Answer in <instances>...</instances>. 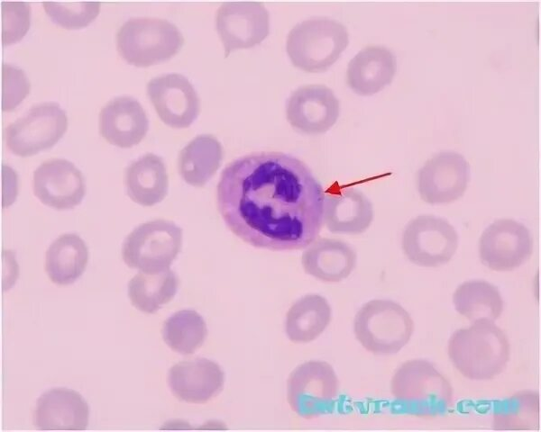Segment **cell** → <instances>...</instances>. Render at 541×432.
Wrapping results in <instances>:
<instances>
[{
	"label": "cell",
	"instance_id": "cell-1",
	"mask_svg": "<svg viewBox=\"0 0 541 432\" xmlns=\"http://www.w3.org/2000/svg\"><path fill=\"white\" fill-rule=\"evenodd\" d=\"M325 194L299 158L278 151L229 163L216 187L218 212L237 238L258 248L299 250L316 239Z\"/></svg>",
	"mask_w": 541,
	"mask_h": 432
},
{
	"label": "cell",
	"instance_id": "cell-2",
	"mask_svg": "<svg viewBox=\"0 0 541 432\" xmlns=\"http://www.w3.org/2000/svg\"><path fill=\"white\" fill-rule=\"evenodd\" d=\"M447 353L454 367L463 377L487 381L506 369L510 344L495 321L481 320L455 330L449 339Z\"/></svg>",
	"mask_w": 541,
	"mask_h": 432
},
{
	"label": "cell",
	"instance_id": "cell-3",
	"mask_svg": "<svg viewBox=\"0 0 541 432\" xmlns=\"http://www.w3.org/2000/svg\"><path fill=\"white\" fill-rule=\"evenodd\" d=\"M390 393L401 412L418 418L444 415L454 404L449 379L425 359L402 363L390 380Z\"/></svg>",
	"mask_w": 541,
	"mask_h": 432
},
{
	"label": "cell",
	"instance_id": "cell-4",
	"mask_svg": "<svg viewBox=\"0 0 541 432\" xmlns=\"http://www.w3.org/2000/svg\"><path fill=\"white\" fill-rule=\"evenodd\" d=\"M349 43L347 28L328 17H312L289 32L286 50L292 65L307 73H319L334 65Z\"/></svg>",
	"mask_w": 541,
	"mask_h": 432
},
{
	"label": "cell",
	"instance_id": "cell-5",
	"mask_svg": "<svg viewBox=\"0 0 541 432\" xmlns=\"http://www.w3.org/2000/svg\"><path fill=\"white\" fill-rule=\"evenodd\" d=\"M415 328L408 310L391 300L374 299L363 304L353 320L356 339L368 352L390 356L410 340Z\"/></svg>",
	"mask_w": 541,
	"mask_h": 432
},
{
	"label": "cell",
	"instance_id": "cell-6",
	"mask_svg": "<svg viewBox=\"0 0 541 432\" xmlns=\"http://www.w3.org/2000/svg\"><path fill=\"white\" fill-rule=\"evenodd\" d=\"M184 44L178 27L161 18H132L116 33L120 56L130 65L150 67L170 59Z\"/></svg>",
	"mask_w": 541,
	"mask_h": 432
},
{
	"label": "cell",
	"instance_id": "cell-7",
	"mask_svg": "<svg viewBox=\"0 0 541 432\" xmlns=\"http://www.w3.org/2000/svg\"><path fill=\"white\" fill-rule=\"evenodd\" d=\"M181 246L182 230L171 220L158 219L139 225L126 237L122 257L130 268L156 273L170 268Z\"/></svg>",
	"mask_w": 541,
	"mask_h": 432
},
{
	"label": "cell",
	"instance_id": "cell-8",
	"mask_svg": "<svg viewBox=\"0 0 541 432\" xmlns=\"http://www.w3.org/2000/svg\"><path fill=\"white\" fill-rule=\"evenodd\" d=\"M339 381L326 361H308L297 366L287 380V400L298 416L311 418L334 410Z\"/></svg>",
	"mask_w": 541,
	"mask_h": 432
},
{
	"label": "cell",
	"instance_id": "cell-9",
	"mask_svg": "<svg viewBox=\"0 0 541 432\" xmlns=\"http://www.w3.org/2000/svg\"><path fill=\"white\" fill-rule=\"evenodd\" d=\"M455 229L445 219L432 214L419 215L406 225L401 238L404 255L422 267L447 264L458 248Z\"/></svg>",
	"mask_w": 541,
	"mask_h": 432
},
{
	"label": "cell",
	"instance_id": "cell-10",
	"mask_svg": "<svg viewBox=\"0 0 541 432\" xmlns=\"http://www.w3.org/2000/svg\"><path fill=\"white\" fill-rule=\"evenodd\" d=\"M68 128L65 112L56 103H42L9 124L5 130L7 148L26 158L53 147Z\"/></svg>",
	"mask_w": 541,
	"mask_h": 432
},
{
	"label": "cell",
	"instance_id": "cell-11",
	"mask_svg": "<svg viewBox=\"0 0 541 432\" xmlns=\"http://www.w3.org/2000/svg\"><path fill=\"white\" fill-rule=\"evenodd\" d=\"M533 253L530 230L513 219H500L481 235L479 256L481 263L496 272L518 268Z\"/></svg>",
	"mask_w": 541,
	"mask_h": 432
},
{
	"label": "cell",
	"instance_id": "cell-12",
	"mask_svg": "<svg viewBox=\"0 0 541 432\" xmlns=\"http://www.w3.org/2000/svg\"><path fill=\"white\" fill-rule=\"evenodd\" d=\"M470 181V165L454 151H441L417 171L416 184L420 198L429 204H447L460 199Z\"/></svg>",
	"mask_w": 541,
	"mask_h": 432
},
{
	"label": "cell",
	"instance_id": "cell-13",
	"mask_svg": "<svg viewBox=\"0 0 541 432\" xmlns=\"http://www.w3.org/2000/svg\"><path fill=\"white\" fill-rule=\"evenodd\" d=\"M215 28L225 58L239 49L259 45L270 32V14L260 2H225L215 13Z\"/></svg>",
	"mask_w": 541,
	"mask_h": 432
},
{
	"label": "cell",
	"instance_id": "cell-14",
	"mask_svg": "<svg viewBox=\"0 0 541 432\" xmlns=\"http://www.w3.org/2000/svg\"><path fill=\"white\" fill-rule=\"evenodd\" d=\"M149 98L160 119L174 129L189 127L200 112L198 95L188 79L172 73L152 78L147 85Z\"/></svg>",
	"mask_w": 541,
	"mask_h": 432
},
{
	"label": "cell",
	"instance_id": "cell-15",
	"mask_svg": "<svg viewBox=\"0 0 541 432\" xmlns=\"http://www.w3.org/2000/svg\"><path fill=\"white\" fill-rule=\"evenodd\" d=\"M340 104L331 88L311 84L296 89L289 97L286 117L295 130L306 134H322L336 122Z\"/></svg>",
	"mask_w": 541,
	"mask_h": 432
},
{
	"label": "cell",
	"instance_id": "cell-16",
	"mask_svg": "<svg viewBox=\"0 0 541 432\" xmlns=\"http://www.w3.org/2000/svg\"><path fill=\"white\" fill-rule=\"evenodd\" d=\"M32 190L41 203L63 211L81 202L86 184L82 173L73 163L63 158H51L33 172Z\"/></svg>",
	"mask_w": 541,
	"mask_h": 432
},
{
	"label": "cell",
	"instance_id": "cell-17",
	"mask_svg": "<svg viewBox=\"0 0 541 432\" xmlns=\"http://www.w3.org/2000/svg\"><path fill=\"white\" fill-rule=\"evenodd\" d=\"M168 382L179 400L204 404L222 392L225 374L215 362L195 357L175 364L169 372Z\"/></svg>",
	"mask_w": 541,
	"mask_h": 432
},
{
	"label": "cell",
	"instance_id": "cell-18",
	"mask_svg": "<svg viewBox=\"0 0 541 432\" xmlns=\"http://www.w3.org/2000/svg\"><path fill=\"white\" fill-rule=\"evenodd\" d=\"M98 128L108 143L126 148L142 140L148 131L149 122L136 99L120 96L109 101L101 109Z\"/></svg>",
	"mask_w": 541,
	"mask_h": 432
},
{
	"label": "cell",
	"instance_id": "cell-19",
	"mask_svg": "<svg viewBox=\"0 0 541 432\" xmlns=\"http://www.w3.org/2000/svg\"><path fill=\"white\" fill-rule=\"evenodd\" d=\"M89 408L76 391L53 388L37 400L33 420L41 430H83L88 424Z\"/></svg>",
	"mask_w": 541,
	"mask_h": 432
},
{
	"label": "cell",
	"instance_id": "cell-20",
	"mask_svg": "<svg viewBox=\"0 0 541 432\" xmlns=\"http://www.w3.org/2000/svg\"><path fill=\"white\" fill-rule=\"evenodd\" d=\"M372 220V204L362 191L346 187L325 195L323 222L331 232L360 234Z\"/></svg>",
	"mask_w": 541,
	"mask_h": 432
},
{
	"label": "cell",
	"instance_id": "cell-21",
	"mask_svg": "<svg viewBox=\"0 0 541 432\" xmlns=\"http://www.w3.org/2000/svg\"><path fill=\"white\" fill-rule=\"evenodd\" d=\"M396 70V58L388 48L367 46L348 63L346 83L355 94L371 95L392 82Z\"/></svg>",
	"mask_w": 541,
	"mask_h": 432
},
{
	"label": "cell",
	"instance_id": "cell-22",
	"mask_svg": "<svg viewBox=\"0 0 541 432\" xmlns=\"http://www.w3.org/2000/svg\"><path fill=\"white\" fill-rule=\"evenodd\" d=\"M356 262V252L348 243L330 238L314 240L301 257L305 272L326 283H338L347 278Z\"/></svg>",
	"mask_w": 541,
	"mask_h": 432
},
{
	"label": "cell",
	"instance_id": "cell-23",
	"mask_svg": "<svg viewBox=\"0 0 541 432\" xmlns=\"http://www.w3.org/2000/svg\"><path fill=\"white\" fill-rule=\"evenodd\" d=\"M124 184L128 196L134 202L148 207L160 202L169 188L162 158L148 153L132 162L125 170Z\"/></svg>",
	"mask_w": 541,
	"mask_h": 432
},
{
	"label": "cell",
	"instance_id": "cell-24",
	"mask_svg": "<svg viewBox=\"0 0 541 432\" xmlns=\"http://www.w3.org/2000/svg\"><path fill=\"white\" fill-rule=\"evenodd\" d=\"M224 149L211 134H201L189 141L178 157V171L181 178L195 187H203L221 166Z\"/></svg>",
	"mask_w": 541,
	"mask_h": 432
},
{
	"label": "cell",
	"instance_id": "cell-25",
	"mask_svg": "<svg viewBox=\"0 0 541 432\" xmlns=\"http://www.w3.org/2000/svg\"><path fill=\"white\" fill-rule=\"evenodd\" d=\"M332 319L328 301L311 293L294 302L286 314L285 330L294 343H308L317 338Z\"/></svg>",
	"mask_w": 541,
	"mask_h": 432
},
{
	"label": "cell",
	"instance_id": "cell-26",
	"mask_svg": "<svg viewBox=\"0 0 541 432\" xmlns=\"http://www.w3.org/2000/svg\"><path fill=\"white\" fill-rule=\"evenodd\" d=\"M88 250L77 234L59 236L49 247L45 256V271L50 280L60 285L74 283L85 271Z\"/></svg>",
	"mask_w": 541,
	"mask_h": 432
},
{
	"label": "cell",
	"instance_id": "cell-27",
	"mask_svg": "<svg viewBox=\"0 0 541 432\" xmlns=\"http://www.w3.org/2000/svg\"><path fill=\"white\" fill-rule=\"evenodd\" d=\"M453 303L456 311L472 322L495 321L504 309L497 286L484 280H471L460 284L453 294Z\"/></svg>",
	"mask_w": 541,
	"mask_h": 432
},
{
	"label": "cell",
	"instance_id": "cell-28",
	"mask_svg": "<svg viewBox=\"0 0 541 432\" xmlns=\"http://www.w3.org/2000/svg\"><path fill=\"white\" fill-rule=\"evenodd\" d=\"M179 279L170 268L156 273L139 272L128 283L132 304L145 313H154L175 296Z\"/></svg>",
	"mask_w": 541,
	"mask_h": 432
},
{
	"label": "cell",
	"instance_id": "cell-29",
	"mask_svg": "<svg viewBox=\"0 0 541 432\" xmlns=\"http://www.w3.org/2000/svg\"><path fill=\"white\" fill-rule=\"evenodd\" d=\"M207 328L203 317L194 310H180L163 324L162 337L173 351L188 356L205 342Z\"/></svg>",
	"mask_w": 541,
	"mask_h": 432
},
{
	"label": "cell",
	"instance_id": "cell-30",
	"mask_svg": "<svg viewBox=\"0 0 541 432\" xmlns=\"http://www.w3.org/2000/svg\"><path fill=\"white\" fill-rule=\"evenodd\" d=\"M539 398L530 391H520L500 401L493 414L496 429L530 430L538 425Z\"/></svg>",
	"mask_w": 541,
	"mask_h": 432
},
{
	"label": "cell",
	"instance_id": "cell-31",
	"mask_svg": "<svg viewBox=\"0 0 541 432\" xmlns=\"http://www.w3.org/2000/svg\"><path fill=\"white\" fill-rule=\"evenodd\" d=\"M42 5L55 23L68 30L87 26L100 11L99 2H43Z\"/></svg>",
	"mask_w": 541,
	"mask_h": 432
},
{
	"label": "cell",
	"instance_id": "cell-32",
	"mask_svg": "<svg viewBox=\"0 0 541 432\" xmlns=\"http://www.w3.org/2000/svg\"><path fill=\"white\" fill-rule=\"evenodd\" d=\"M31 8L24 2H1L2 44L21 40L30 27Z\"/></svg>",
	"mask_w": 541,
	"mask_h": 432
},
{
	"label": "cell",
	"instance_id": "cell-33",
	"mask_svg": "<svg viewBox=\"0 0 541 432\" xmlns=\"http://www.w3.org/2000/svg\"><path fill=\"white\" fill-rule=\"evenodd\" d=\"M31 84L21 68L10 65H2V110L10 112L28 95Z\"/></svg>",
	"mask_w": 541,
	"mask_h": 432
}]
</instances>
